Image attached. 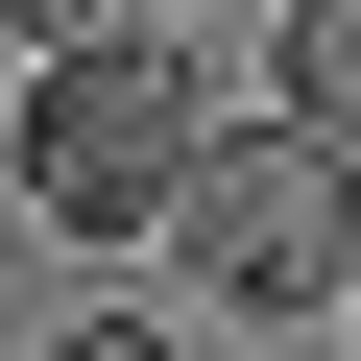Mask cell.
<instances>
[{
	"mask_svg": "<svg viewBox=\"0 0 361 361\" xmlns=\"http://www.w3.org/2000/svg\"><path fill=\"white\" fill-rule=\"evenodd\" d=\"M193 145H217L193 25H121V49H73V73L0 97V169H25V217H49L73 265H145V241H169V193H193Z\"/></svg>",
	"mask_w": 361,
	"mask_h": 361,
	"instance_id": "1",
	"label": "cell"
},
{
	"mask_svg": "<svg viewBox=\"0 0 361 361\" xmlns=\"http://www.w3.org/2000/svg\"><path fill=\"white\" fill-rule=\"evenodd\" d=\"M169 265H193V337H241V313H361V145L217 121L193 193H169Z\"/></svg>",
	"mask_w": 361,
	"mask_h": 361,
	"instance_id": "2",
	"label": "cell"
},
{
	"mask_svg": "<svg viewBox=\"0 0 361 361\" xmlns=\"http://www.w3.org/2000/svg\"><path fill=\"white\" fill-rule=\"evenodd\" d=\"M265 121L361 145V0H265Z\"/></svg>",
	"mask_w": 361,
	"mask_h": 361,
	"instance_id": "3",
	"label": "cell"
},
{
	"mask_svg": "<svg viewBox=\"0 0 361 361\" xmlns=\"http://www.w3.org/2000/svg\"><path fill=\"white\" fill-rule=\"evenodd\" d=\"M145 0H0V73H73V49H121Z\"/></svg>",
	"mask_w": 361,
	"mask_h": 361,
	"instance_id": "4",
	"label": "cell"
},
{
	"mask_svg": "<svg viewBox=\"0 0 361 361\" xmlns=\"http://www.w3.org/2000/svg\"><path fill=\"white\" fill-rule=\"evenodd\" d=\"M25 361H217V337H193V313H49Z\"/></svg>",
	"mask_w": 361,
	"mask_h": 361,
	"instance_id": "5",
	"label": "cell"
},
{
	"mask_svg": "<svg viewBox=\"0 0 361 361\" xmlns=\"http://www.w3.org/2000/svg\"><path fill=\"white\" fill-rule=\"evenodd\" d=\"M145 25H193V0H145Z\"/></svg>",
	"mask_w": 361,
	"mask_h": 361,
	"instance_id": "6",
	"label": "cell"
},
{
	"mask_svg": "<svg viewBox=\"0 0 361 361\" xmlns=\"http://www.w3.org/2000/svg\"><path fill=\"white\" fill-rule=\"evenodd\" d=\"M337 337H361V313H337Z\"/></svg>",
	"mask_w": 361,
	"mask_h": 361,
	"instance_id": "7",
	"label": "cell"
}]
</instances>
